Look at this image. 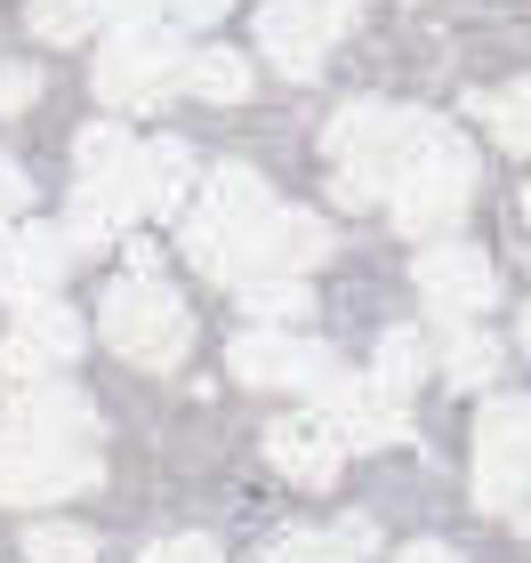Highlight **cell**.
I'll return each mask as SVG.
<instances>
[{"instance_id": "cell-2", "label": "cell", "mask_w": 531, "mask_h": 563, "mask_svg": "<svg viewBox=\"0 0 531 563\" xmlns=\"http://www.w3.org/2000/svg\"><path fill=\"white\" fill-rule=\"evenodd\" d=\"M137 218H145V145L121 121H89L73 137V218H65L73 258L113 250Z\"/></svg>"}, {"instance_id": "cell-17", "label": "cell", "mask_w": 531, "mask_h": 563, "mask_svg": "<svg viewBox=\"0 0 531 563\" xmlns=\"http://www.w3.org/2000/svg\"><path fill=\"white\" fill-rule=\"evenodd\" d=\"M378 548V531L363 523V516H346V523H331V531H283V540L266 548V563H363Z\"/></svg>"}, {"instance_id": "cell-24", "label": "cell", "mask_w": 531, "mask_h": 563, "mask_svg": "<svg viewBox=\"0 0 531 563\" xmlns=\"http://www.w3.org/2000/svg\"><path fill=\"white\" fill-rule=\"evenodd\" d=\"M242 314H250V330H290L298 314H307V282H250Z\"/></svg>"}, {"instance_id": "cell-23", "label": "cell", "mask_w": 531, "mask_h": 563, "mask_svg": "<svg viewBox=\"0 0 531 563\" xmlns=\"http://www.w3.org/2000/svg\"><path fill=\"white\" fill-rule=\"evenodd\" d=\"M24 24H33V41H89L106 24V0H33Z\"/></svg>"}, {"instance_id": "cell-16", "label": "cell", "mask_w": 531, "mask_h": 563, "mask_svg": "<svg viewBox=\"0 0 531 563\" xmlns=\"http://www.w3.org/2000/svg\"><path fill=\"white\" fill-rule=\"evenodd\" d=\"M266 459L298 483V492H331L339 467H346V443H339L314 411H298V419H274V427H266Z\"/></svg>"}, {"instance_id": "cell-12", "label": "cell", "mask_w": 531, "mask_h": 563, "mask_svg": "<svg viewBox=\"0 0 531 563\" xmlns=\"http://www.w3.org/2000/svg\"><path fill=\"white\" fill-rule=\"evenodd\" d=\"M314 419L339 434L346 451H387V443H411V411H402L395 395H378L370 378H346L331 371L314 387Z\"/></svg>"}, {"instance_id": "cell-26", "label": "cell", "mask_w": 531, "mask_h": 563, "mask_svg": "<svg viewBox=\"0 0 531 563\" xmlns=\"http://www.w3.org/2000/svg\"><path fill=\"white\" fill-rule=\"evenodd\" d=\"M145 563H225L218 540H201V531H169V540L145 548Z\"/></svg>"}, {"instance_id": "cell-10", "label": "cell", "mask_w": 531, "mask_h": 563, "mask_svg": "<svg viewBox=\"0 0 531 563\" xmlns=\"http://www.w3.org/2000/svg\"><path fill=\"white\" fill-rule=\"evenodd\" d=\"M411 282H419V306L443 330L451 322H475L484 306H499V274H491V258L475 242H427L419 266H411Z\"/></svg>"}, {"instance_id": "cell-28", "label": "cell", "mask_w": 531, "mask_h": 563, "mask_svg": "<svg viewBox=\"0 0 531 563\" xmlns=\"http://www.w3.org/2000/svg\"><path fill=\"white\" fill-rule=\"evenodd\" d=\"M33 97H41V73H33V65H9V73H0V113L33 106Z\"/></svg>"}, {"instance_id": "cell-34", "label": "cell", "mask_w": 531, "mask_h": 563, "mask_svg": "<svg viewBox=\"0 0 531 563\" xmlns=\"http://www.w3.org/2000/svg\"><path fill=\"white\" fill-rule=\"evenodd\" d=\"M516 523H523V531H531V516H516Z\"/></svg>"}, {"instance_id": "cell-4", "label": "cell", "mask_w": 531, "mask_h": 563, "mask_svg": "<svg viewBox=\"0 0 531 563\" xmlns=\"http://www.w3.org/2000/svg\"><path fill=\"white\" fill-rule=\"evenodd\" d=\"M97 339L137 371H177L193 354V306L169 290L162 274H121L97 298Z\"/></svg>"}, {"instance_id": "cell-25", "label": "cell", "mask_w": 531, "mask_h": 563, "mask_svg": "<svg viewBox=\"0 0 531 563\" xmlns=\"http://www.w3.org/2000/svg\"><path fill=\"white\" fill-rule=\"evenodd\" d=\"M24 563H97V531H81V523H33V531H24Z\"/></svg>"}, {"instance_id": "cell-15", "label": "cell", "mask_w": 531, "mask_h": 563, "mask_svg": "<svg viewBox=\"0 0 531 563\" xmlns=\"http://www.w3.org/2000/svg\"><path fill=\"white\" fill-rule=\"evenodd\" d=\"M73 274V242L65 225H9L0 234V298L9 306H41L57 298V282Z\"/></svg>"}, {"instance_id": "cell-5", "label": "cell", "mask_w": 531, "mask_h": 563, "mask_svg": "<svg viewBox=\"0 0 531 563\" xmlns=\"http://www.w3.org/2000/svg\"><path fill=\"white\" fill-rule=\"evenodd\" d=\"M467 201H475V145L443 121V130L402 162V177L387 186V210H395V225L411 242H443L451 225L467 218Z\"/></svg>"}, {"instance_id": "cell-29", "label": "cell", "mask_w": 531, "mask_h": 563, "mask_svg": "<svg viewBox=\"0 0 531 563\" xmlns=\"http://www.w3.org/2000/svg\"><path fill=\"white\" fill-rule=\"evenodd\" d=\"M154 9H162V0H106V24H113V33H121V24H154Z\"/></svg>"}, {"instance_id": "cell-6", "label": "cell", "mask_w": 531, "mask_h": 563, "mask_svg": "<svg viewBox=\"0 0 531 563\" xmlns=\"http://www.w3.org/2000/svg\"><path fill=\"white\" fill-rule=\"evenodd\" d=\"M186 57L193 48L169 33V24H121V33L97 48V97L121 113H145V106H162V97L186 89Z\"/></svg>"}, {"instance_id": "cell-32", "label": "cell", "mask_w": 531, "mask_h": 563, "mask_svg": "<svg viewBox=\"0 0 531 563\" xmlns=\"http://www.w3.org/2000/svg\"><path fill=\"white\" fill-rule=\"evenodd\" d=\"M516 346L531 354V306H523V314H516Z\"/></svg>"}, {"instance_id": "cell-22", "label": "cell", "mask_w": 531, "mask_h": 563, "mask_svg": "<svg viewBox=\"0 0 531 563\" xmlns=\"http://www.w3.org/2000/svg\"><path fill=\"white\" fill-rule=\"evenodd\" d=\"M475 113H484V130L516 153V162H531V73L508 89H491V97H475Z\"/></svg>"}, {"instance_id": "cell-20", "label": "cell", "mask_w": 531, "mask_h": 563, "mask_svg": "<svg viewBox=\"0 0 531 563\" xmlns=\"http://www.w3.org/2000/svg\"><path fill=\"white\" fill-rule=\"evenodd\" d=\"M427 371H435V354H427V339H419L411 322H395L387 339H378V371H370V387L402 402V395H411V387H419Z\"/></svg>"}, {"instance_id": "cell-31", "label": "cell", "mask_w": 531, "mask_h": 563, "mask_svg": "<svg viewBox=\"0 0 531 563\" xmlns=\"http://www.w3.org/2000/svg\"><path fill=\"white\" fill-rule=\"evenodd\" d=\"M130 274H162V250L154 242H130Z\"/></svg>"}, {"instance_id": "cell-19", "label": "cell", "mask_w": 531, "mask_h": 563, "mask_svg": "<svg viewBox=\"0 0 531 563\" xmlns=\"http://www.w3.org/2000/svg\"><path fill=\"white\" fill-rule=\"evenodd\" d=\"M499 363H508V346H499L484 322H451V330H443L435 371L451 378V387H491V371H499Z\"/></svg>"}, {"instance_id": "cell-33", "label": "cell", "mask_w": 531, "mask_h": 563, "mask_svg": "<svg viewBox=\"0 0 531 563\" xmlns=\"http://www.w3.org/2000/svg\"><path fill=\"white\" fill-rule=\"evenodd\" d=\"M523 218H531V186H523Z\"/></svg>"}, {"instance_id": "cell-3", "label": "cell", "mask_w": 531, "mask_h": 563, "mask_svg": "<svg viewBox=\"0 0 531 563\" xmlns=\"http://www.w3.org/2000/svg\"><path fill=\"white\" fill-rule=\"evenodd\" d=\"M443 121L419 106H346L322 130V162H331V201L339 210H370L387 201V186L402 177V162L435 137Z\"/></svg>"}, {"instance_id": "cell-9", "label": "cell", "mask_w": 531, "mask_h": 563, "mask_svg": "<svg viewBox=\"0 0 531 563\" xmlns=\"http://www.w3.org/2000/svg\"><path fill=\"white\" fill-rule=\"evenodd\" d=\"M339 33H346V0H266L258 9V57L283 81H314Z\"/></svg>"}, {"instance_id": "cell-21", "label": "cell", "mask_w": 531, "mask_h": 563, "mask_svg": "<svg viewBox=\"0 0 531 563\" xmlns=\"http://www.w3.org/2000/svg\"><path fill=\"white\" fill-rule=\"evenodd\" d=\"M186 89L210 97V106H242L250 97V57L242 48H193L186 57Z\"/></svg>"}, {"instance_id": "cell-13", "label": "cell", "mask_w": 531, "mask_h": 563, "mask_svg": "<svg viewBox=\"0 0 531 563\" xmlns=\"http://www.w3.org/2000/svg\"><path fill=\"white\" fill-rule=\"evenodd\" d=\"M225 371H234L242 387H307L314 395L322 378L339 371V354L298 339V330H242V339L225 346Z\"/></svg>"}, {"instance_id": "cell-1", "label": "cell", "mask_w": 531, "mask_h": 563, "mask_svg": "<svg viewBox=\"0 0 531 563\" xmlns=\"http://www.w3.org/2000/svg\"><path fill=\"white\" fill-rule=\"evenodd\" d=\"M177 242H186L193 274L210 282H298L307 266L331 258V225H322L314 210H283V201L266 194L258 169L242 162H218L210 177H201V201L186 210V225H177Z\"/></svg>"}, {"instance_id": "cell-30", "label": "cell", "mask_w": 531, "mask_h": 563, "mask_svg": "<svg viewBox=\"0 0 531 563\" xmlns=\"http://www.w3.org/2000/svg\"><path fill=\"white\" fill-rule=\"evenodd\" d=\"M225 9H234V0H177V16H186V24H218Z\"/></svg>"}, {"instance_id": "cell-14", "label": "cell", "mask_w": 531, "mask_h": 563, "mask_svg": "<svg viewBox=\"0 0 531 563\" xmlns=\"http://www.w3.org/2000/svg\"><path fill=\"white\" fill-rule=\"evenodd\" d=\"M106 483L97 451H0V507H41V499H73Z\"/></svg>"}, {"instance_id": "cell-8", "label": "cell", "mask_w": 531, "mask_h": 563, "mask_svg": "<svg viewBox=\"0 0 531 563\" xmlns=\"http://www.w3.org/2000/svg\"><path fill=\"white\" fill-rule=\"evenodd\" d=\"M0 451H97V402L65 378L0 387Z\"/></svg>"}, {"instance_id": "cell-18", "label": "cell", "mask_w": 531, "mask_h": 563, "mask_svg": "<svg viewBox=\"0 0 531 563\" xmlns=\"http://www.w3.org/2000/svg\"><path fill=\"white\" fill-rule=\"evenodd\" d=\"M186 201H193V145L154 137L145 145V218H177Z\"/></svg>"}, {"instance_id": "cell-7", "label": "cell", "mask_w": 531, "mask_h": 563, "mask_svg": "<svg viewBox=\"0 0 531 563\" xmlns=\"http://www.w3.org/2000/svg\"><path fill=\"white\" fill-rule=\"evenodd\" d=\"M475 507L531 516V395H499L475 419Z\"/></svg>"}, {"instance_id": "cell-11", "label": "cell", "mask_w": 531, "mask_h": 563, "mask_svg": "<svg viewBox=\"0 0 531 563\" xmlns=\"http://www.w3.org/2000/svg\"><path fill=\"white\" fill-rule=\"evenodd\" d=\"M81 346H89V322L73 314V306H57V298L16 306V330L0 339V387H41V378L65 371Z\"/></svg>"}, {"instance_id": "cell-27", "label": "cell", "mask_w": 531, "mask_h": 563, "mask_svg": "<svg viewBox=\"0 0 531 563\" xmlns=\"http://www.w3.org/2000/svg\"><path fill=\"white\" fill-rule=\"evenodd\" d=\"M24 210H33V177H24V169L9 162V153H0V234H9V225H16Z\"/></svg>"}]
</instances>
